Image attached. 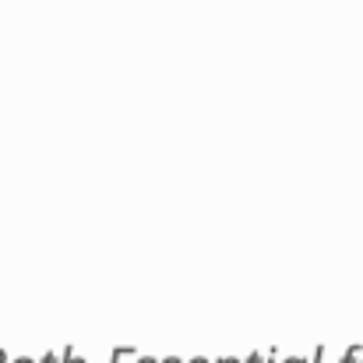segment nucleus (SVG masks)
Segmentation results:
<instances>
[{
  "label": "nucleus",
  "instance_id": "obj_1",
  "mask_svg": "<svg viewBox=\"0 0 363 363\" xmlns=\"http://www.w3.org/2000/svg\"><path fill=\"white\" fill-rule=\"evenodd\" d=\"M289 363H303V360H300V357H293V360H289Z\"/></svg>",
  "mask_w": 363,
  "mask_h": 363
}]
</instances>
